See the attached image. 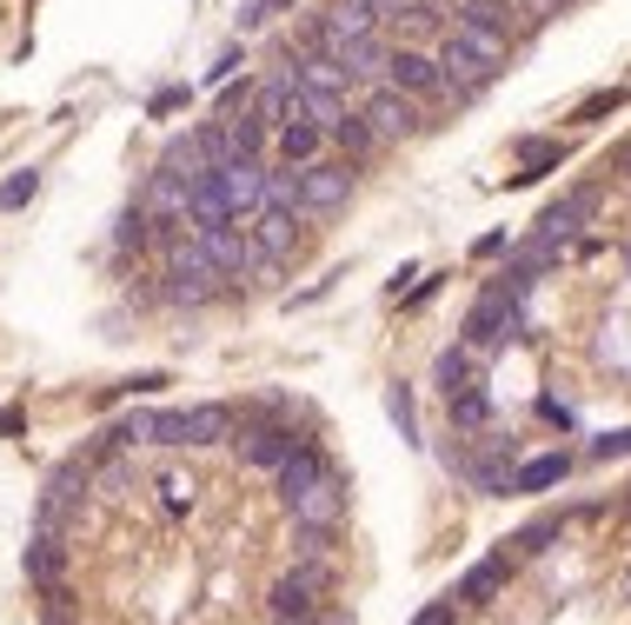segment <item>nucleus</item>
Returning <instances> with one entry per match:
<instances>
[{
	"label": "nucleus",
	"instance_id": "obj_1",
	"mask_svg": "<svg viewBox=\"0 0 631 625\" xmlns=\"http://www.w3.org/2000/svg\"><path fill=\"white\" fill-rule=\"evenodd\" d=\"M439 87L452 93H486L505 74V34H479V27H452L439 40Z\"/></svg>",
	"mask_w": 631,
	"mask_h": 625
},
{
	"label": "nucleus",
	"instance_id": "obj_2",
	"mask_svg": "<svg viewBox=\"0 0 631 625\" xmlns=\"http://www.w3.org/2000/svg\"><path fill=\"white\" fill-rule=\"evenodd\" d=\"M167 253V286H160V299L167 306H206V299H220L227 286H220V273H214V259L199 253V240H167L160 246Z\"/></svg>",
	"mask_w": 631,
	"mask_h": 625
},
{
	"label": "nucleus",
	"instance_id": "obj_3",
	"mask_svg": "<svg viewBox=\"0 0 631 625\" xmlns=\"http://www.w3.org/2000/svg\"><path fill=\"white\" fill-rule=\"evenodd\" d=\"M352 161H306L299 167V220L312 214H339V206L352 200Z\"/></svg>",
	"mask_w": 631,
	"mask_h": 625
},
{
	"label": "nucleus",
	"instance_id": "obj_4",
	"mask_svg": "<svg viewBox=\"0 0 631 625\" xmlns=\"http://www.w3.org/2000/svg\"><path fill=\"white\" fill-rule=\"evenodd\" d=\"M220 161H227V146H220V120H206V127H193V133H173V140H167V153H160V167H167V174H180V180L214 174Z\"/></svg>",
	"mask_w": 631,
	"mask_h": 625
},
{
	"label": "nucleus",
	"instance_id": "obj_5",
	"mask_svg": "<svg viewBox=\"0 0 631 625\" xmlns=\"http://www.w3.org/2000/svg\"><path fill=\"white\" fill-rule=\"evenodd\" d=\"M286 512H293V526H326V533H333L339 519H346V480L326 465L312 486H299V493L286 499Z\"/></svg>",
	"mask_w": 631,
	"mask_h": 625
},
{
	"label": "nucleus",
	"instance_id": "obj_6",
	"mask_svg": "<svg viewBox=\"0 0 631 625\" xmlns=\"http://www.w3.org/2000/svg\"><path fill=\"white\" fill-rule=\"evenodd\" d=\"M193 240H199V253H206V259H214V273H220V280H240V273L253 267V253H259V246H253V233H246L240 220H214V227H199Z\"/></svg>",
	"mask_w": 631,
	"mask_h": 625
},
{
	"label": "nucleus",
	"instance_id": "obj_7",
	"mask_svg": "<svg viewBox=\"0 0 631 625\" xmlns=\"http://www.w3.org/2000/svg\"><path fill=\"white\" fill-rule=\"evenodd\" d=\"M365 127H373V140H412L418 127H426V114H418V100L399 93V87H379L373 100H365Z\"/></svg>",
	"mask_w": 631,
	"mask_h": 625
},
{
	"label": "nucleus",
	"instance_id": "obj_8",
	"mask_svg": "<svg viewBox=\"0 0 631 625\" xmlns=\"http://www.w3.org/2000/svg\"><path fill=\"white\" fill-rule=\"evenodd\" d=\"M214 180H220L227 214H233V220H246L253 206H259V180H267V161H220V167H214Z\"/></svg>",
	"mask_w": 631,
	"mask_h": 625
},
{
	"label": "nucleus",
	"instance_id": "obj_9",
	"mask_svg": "<svg viewBox=\"0 0 631 625\" xmlns=\"http://www.w3.org/2000/svg\"><path fill=\"white\" fill-rule=\"evenodd\" d=\"M253 246L273 253V259H293L299 253V214H286V206H253Z\"/></svg>",
	"mask_w": 631,
	"mask_h": 625
},
{
	"label": "nucleus",
	"instance_id": "obj_10",
	"mask_svg": "<svg viewBox=\"0 0 631 625\" xmlns=\"http://www.w3.org/2000/svg\"><path fill=\"white\" fill-rule=\"evenodd\" d=\"M386 87H399V93H412V100H426V93H439V67H433V54H418V47H399V54H386Z\"/></svg>",
	"mask_w": 631,
	"mask_h": 625
},
{
	"label": "nucleus",
	"instance_id": "obj_11",
	"mask_svg": "<svg viewBox=\"0 0 631 625\" xmlns=\"http://www.w3.org/2000/svg\"><path fill=\"white\" fill-rule=\"evenodd\" d=\"M512 327H518V312H512V299H505V293H486L479 306L465 312V346H479V353H486V346H499V340H505Z\"/></svg>",
	"mask_w": 631,
	"mask_h": 625
},
{
	"label": "nucleus",
	"instance_id": "obj_12",
	"mask_svg": "<svg viewBox=\"0 0 631 625\" xmlns=\"http://www.w3.org/2000/svg\"><path fill=\"white\" fill-rule=\"evenodd\" d=\"M233 446H240V459H246V465H280V459L299 446V433H293V426H280V420H259V426H246Z\"/></svg>",
	"mask_w": 631,
	"mask_h": 625
},
{
	"label": "nucleus",
	"instance_id": "obj_13",
	"mask_svg": "<svg viewBox=\"0 0 631 625\" xmlns=\"http://www.w3.org/2000/svg\"><path fill=\"white\" fill-rule=\"evenodd\" d=\"M592 214H598V187H578V193L552 200L545 214H539V233H545V240H565V233H578V227H585Z\"/></svg>",
	"mask_w": 631,
	"mask_h": 625
},
{
	"label": "nucleus",
	"instance_id": "obj_14",
	"mask_svg": "<svg viewBox=\"0 0 631 625\" xmlns=\"http://www.w3.org/2000/svg\"><path fill=\"white\" fill-rule=\"evenodd\" d=\"M505 579H512V559L492 552V559H479V565H465V579H459L452 599H465V605H492V599L505 592Z\"/></svg>",
	"mask_w": 631,
	"mask_h": 625
},
{
	"label": "nucleus",
	"instance_id": "obj_15",
	"mask_svg": "<svg viewBox=\"0 0 631 625\" xmlns=\"http://www.w3.org/2000/svg\"><path fill=\"white\" fill-rule=\"evenodd\" d=\"M180 439L186 446H227L233 439V406H186L180 412Z\"/></svg>",
	"mask_w": 631,
	"mask_h": 625
},
{
	"label": "nucleus",
	"instance_id": "obj_16",
	"mask_svg": "<svg viewBox=\"0 0 631 625\" xmlns=\"http://www.w3.org/2000/svg\"><path fill=\"white\" fill-rule=\"evenodd\" d=\"M253 120L259 127H286V120H299V87H293V74H280V80H267V87H259L253 93Z\"/></svg>",
	"mask_w": 631,
	"mask_h": 625
},
{
	"label": "nucleus",
	"instance_id": "obj_17",
	"mask_svg": "<svg viewBox=\"0 0 631 625\" xmlns=\"http://www.w3.org/2000/svg\"><path fill=\"white\" fill-rule=\"evenodd\" d=\"M61 572H67V546H61V533H40V539L27 546V579H34L40 592H54V586H61Z\"/></svg>",
	"mask_w": 631,
	"mask_h": 625
},
{
	"label": "nucleus",
	"instance_id": "obj_18",
	"mask_svg": "<svg viewBox=\"0 0 631 625\" xmlns=\"http://www.w3.org/2000/svg\"><path fill=\"white\" fill-rule=\"evenodd\" d=\"M273 133H280V161H286V167L320 161V146H326V127H312L306 114H299V120H286V127H273Z\"/></svg>",
	"mask_w": 631,
	"mask_h": 625
},
{
	"label": "nucleus",
	"instance_id": "obj_19",
	"mask_svg": "<svg viewBox=\"0 0 631 625\" xmlns=\"http://www.w3.org/2000/svg\"><path fill=\"white\" fill-rule=\"evenodd\" d=\"M140 206H146L153 220H186V180L160 167V174L146 180V200H140Z\"/></svg>",
	"mask_w": 631,
	"mask_h": 625
},
{
	"label": "nucleus",
	"instance_id": "obj_20",
	"mask_svg": "<svg viewBox=\"0 0 631 625\" xmlns=\"http://www.w3.org/2000/svg\"><path fill=\"white\" fill-rule=\"evenodd\" d=\"M273 473H280V499H293L299 486H312V480L326 473V459H320V446H306V439H299V446L273 465Z\"/></svg>",
	"mask_w": 631,
	"mask_h": 625
},
{
	"label": "nucleus",
	"instance_id": "obj_21",
	"mask_svg": "<svg viewBox=\"0 0 631 625\" xmlns=\"http://www.w3.org/2000/svg\"><path fill=\"white\" fill-rule=\"evenodd\" d=\"M326 140H333V146L346 153V161H352V167H359V161H373V153H379V140H373V127H365L359 114H339V120L326 127Z\"/></svg>",
	"mask_w": 631,
	"mask_h": 625
},
{
	"label": "nucleus",
	"instance_id": "obj_22",
	"mask_svg": "<svg viewBox=\"0 0 631 625\" xmlns=\"http://www.w3.org/2000/svg\"><path fill=\"white\" fill-rule=\"evenodd\" d=\"M565 473H571V459H565V452H545V459H532V465H518L505 486H512V493H545V486H558Z\"/></svg>",
	"mask_w": 631,
	"mask_h": 625
},
{
	"label": "nucleus",
	"instance_id": "obj_23",
	"mask_svg": "<svg viewBox=\"0 0 631 625\" xmlns=\"http://www.w3.org/2000/svg\"><path fill=\"white\" fill-rule=\"evenodd\" d=\"M446 412H452V426H486L492 420V399L479 393V380H472V386H459V393H446Z\"/></svg>",
	"mask_w": 631,
	"mask_h": 625
},
{
	"label": "nucleus",
	"instance_id": "obj_24",
	"mask_svg": "<svg viewBox=\"0 0 631 625\" xmlns=\"http://www.w3.org/2000/svg\"><path fill=\"white\" fill-rule=\"evenodd\" d=\"M259 206H286V214H299V167H267V180H259Z\"/></svg>",
	"mask_w": 631,
	"mask_h": 625
},
{
	"label": "nucleus",
	"instance_id": "obj_25",
	"mask_svg": "<svg viewBox=\"0 0 631 625\" xmlns=\"http://www.w3.org/2000/svg\"><path fill=\"white\" fill-rule=\"evenodd\" d=\"M512 0H465V8H459V27H479V34H505L512 27Z\"/></svg>",
	"mask_w": 631,
	"mask_h": 625
},
{
	"label": "nucleus",
	"instance_id": "obj_26",
	"mask_svg": "<svg viewBox=\"0 0 631 625\" xmlns=\"http://www.w3.org/2000/svg\"><path fill=\"white\" fill-rule=\"evenodd\" d=\"M114 246H120V253H146V246H153V214H146L140 200H133L127 214H120V227H114Z\"/></svg>",
	"mask_w": 631,
	"mask_h": 625
},
{
	"label": "nucleus",
	"instance_id": "obj_27",
	"mask_svg": "<svg viewBox=\"0 0 631 625\" xmlns=\"http://www.w3.org/2000/svg\"><path fill=\"white\" fill-rule=\"evenodd\" d=\"M518 180H539V174H552L558 167V140H518Z\"/></svg>",
	"mask_w": 631,
	"mask_h": 625
},
{
	"label": "nucleus",
	"instance_id": "obj_28",
	"mask_svg": "<svg viewBox=\"0 0 631 625\" xmlns=\"http://www.w3.org/2000/svg\"><path fill=\"white\" fill-rule=\"evenodd\" d=\"M80 493H87V465L80 459H67L54 480H47V499H61V506H80Z\"/></svg>",
	"mask_w": 631,
	"mask_h": 625
},
{
	"label": "nucleus",
	"instance_id": "obj_29",
	"mask_svg": "<svg viewBox=\"0 0 631 625\" xmlns=\"http://www.w3.org/2000/svg\"><path fill=\"white\" fill-rule=\"evenodd\" d=\"M439 393H459V386H472V353L465 346H452V353H439Z\"/></svg>",
	"mask_w": 631,
	"mask_h": 625
},
{
	"label": "nucleus",
	"instance_id": "obj_30",
	"mask_svg": "<svg viewBox=\"0 0 631 625\" xmlns=\"http://www.w3.org/2000/svg\"><path fill=\"white\" fill-rule=\"evenodd\" d=\"M267 599H273V612H312V592H306L299 579H280Z\"/></svg>",
	"mask_w": 631,
	"mask_h": 625
},
{
	"label": "nucleus",
	"instance_id": "obj_31",
	"mask_svg": "<svg viewBox=\"0 0 631 625\" xmlns=\"http://www.w3.org/2000/svg\"><path fill=\"white\" fill-rule=\"evenodd\" d=\"M146 426H153V412H127V420L107 433V446H140V439H146Z\"/></svg>",
	"mask_w": 631,
	"mask_h": 625
},
{
	"label": "nucleus",
	"instance_id": "obj_32",
	"mask_svg": "<svg viewBox=\"0 0 631 625\" xmlns=\"http://www.w3.org/2000/svg\"><path fill=\"white\" fill-rule=\"evenodd\" d=\"M399 14H405V27H412V34H433L446 8H439V0H412V8H399Z\"/></svg>",
	"mask_w": 631,
	"mask_h": 625
},
{
	"label": "nucleus",
	"instance_id": "obj_33",
	"mask_svg": "<svg viewBox=\"0 0 631 625\" xmlns=\"http://www.w3.org/2000/svg\"><path fill=\"white\" fill-rule=\"evenodd\" d=\"M40 193V174H14L8 187H0V206H21V200H34Z\"/></svg>",
	"mask_w": 631,
	"mask_h": 625
},
{
	"label": "nucleus",
	"instance_id": "obj_34",
	"mask_svg": "<svg viewBox=\"0 0 631 625\" xmlns=\"http://www.w3.org/2000/svg\"><path fill=\"white\" fill-rule=\"evenodd\" d=\"M160 493H167V512H186V506H193V480H180V473H167Z\"/></svg>",
	"mask_w": 631,
	"mask_h": 625
},
{
	"label": "nucleus",
	"instance_id": "obj_35",
	"mask_svg": "<svg viewBox=\"0 0 631 625\" xmlns=\"http://www.w3.org/2000/svg\"><path fill=\"white\" fill-rule=\"evenodd\" d=\"M618 100H624V87H611V93H592V100H585V107H578V120H598V114H611V107H618Z\"/></svg>",
	"mask_w": 631,
	"mask_h": 625
},
{
	"label": "nucleus",
	"instance_id": "obj_36",
	"mask_svg": "<svg viewBox=\"0 0 631 625\" xmlns=\"http://www.w3.org/2000/svg\"><path fill=\"white\" fill-rule=\"evenodd\" d=\"M624 439H631V433H624V426H611V433L592 446V459H624Z\"/></svg>",
	"mask_w": 631,
	"mask_h": 625
},
{
	"label": "nucleus",
	"instance_id": "obj_37",
	"mask_svg": "<svg viewBox=\"0 0 631 625\" xmlns=\"http://www.w3.org/2000/svg\"><path fill=\"white\" fill-rule=\"evenodd\" d=\"M452 618H459V612H452V599H439V605H426V612H418L412 625H452Z\"/></svg>",
	"mask_w": 631,
	"mask_h": 625
},
{
	"label": "nucleus",
	"instance_id": "obj_38",
	"mask_svg": "<svg viewBox=\"0 0 631 625\" xmlns=\"http://www.w3.org/2000/svg\"><path fill=\"white\" fill-rule=\"evenodd\" d=\"M246 100H253V87L240 80V87H227V100H220V107H227V114H246Z\"/></svg>",
	"mask_w": 631,
	"mask_h": 625
},
{
	"label": "nucleus",
	"instance_id": "obj_39",
	"mask_svg": "<svg viewBox=\"0 0 631 625\" xmlns=\"http://www.w3.org/2000/svg\"><path fill=\"white\" fill-rule=\"evenodd\" d=\"M565 8V0H525V21H552Z\"/></svg>",
	"mask_w": 631,
	"mask_h": 625
},
{
	"label": "nucleus",
	"instance_id": "obj_40",
	"mask_svg": "<svg viewBox=\"0 0 631 625\" xmlns=\"http://www.w3.org/2000/svg\"><path fill=\"white\" fill-rule=\"evenodd\" d=\"M280 625H312V612H280Z\"/></svg>",
	"mask_w": 631,
	"mask_h": 625
}]
</instances>
